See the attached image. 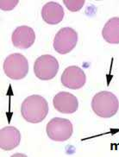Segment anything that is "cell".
I'll list each match as a JSON object with an SVG mask.
<instances>
[{
	"label": "cell",
	"instance_id": "1",
	"mask_svg": "<svg viewBox=\"0 0 119 157\" xmlns=\"http://www.w3.org/2000/svg\"><path fill=\"white\" fill-rule=\"evenodd\" d=\"M48 113V105L43 97L31 95L26 98L21 105L22 117L29 123L38 124L45 119Z\"/></svg>",
	"mask_w": 119,
	"mask_h": 157
},
{
	"label": "cell",
	"instance_id": "10",
	"mask_svg": "<svg viewBox=\"0 0 119 157\" xmlns=\"http://www.w3.org/2000/svg\"><path fill=\"white\" fill-rule=\"evenodd\" d=\"M21 134L19 130L13 126H7L0 130V148L9 151L17 148L20 144Z\"/></svg>",
	"mask_w": 119,
	"mask_h": 157
},
{
	"label": "cell",
	"instance_id": "9",
	"mask_svg": "<svg viewBox=\"0 0 119 157\" xmlns=\"http://www.w3.org/2000/svg\"><path fill=\"white\" fill-rule=\"evenodd\" d=\"M36 41V33L29 26L17 27L11 35V42L14 47L20 49H27L32 46Z\"/></svg>",
	"mask_w": 119,
	"mask_h": 157
},
{
	"label": "cell",
	"instance_id": "5",
	"mask_svg": "<svg viewBox=\"0 0 119 157\" xmlns=\"http://www.w3.org/2000/svg\"><path fill=\"white\" fill-rule=\"evenodd\" d=\"M59 62L54 56L44 55L37 58L34 64V73L41 80H50L56 76Z\"/></svg>",
	"mask_w": 119,
	"mask_h": 157
},
{
	"label": "cell",
	"instance_id": "13",
	"mask_svg": "<svg viewBox=\"0 0 119 157\" xmlns=\"http://www.w3.org/2000/svg\"><path fill=\"white\" fill-rule=\"evenodd\" d=\"M63 3L70 11L76 12L81 10L86 1L85 0H63Z\"/></svg>",
	"mask_w": 119,
	"mask_h": 157
},
{
	"label": "cell",
	"instance_id": "2",
	"mask_svg": "<svg viewBox=\"0 0 119 157\" xmlns=\"http://www.w3.org/2000/svg\"><path fill=\"white\" fill-rule=\"evenodd\" d=\"M92 109L97 116L103 118H110L118 111L119 101L112 93L102 91L92 98Z\"/></svg>",
	"mask_w": 119,
	"mask_h": 157
},
{
	"label": "cell",
	"instance_id": "6",
	"mask_svg": "<svg viewBox=\"0 0 119 157\" xmlns=\"http://www.w3.org/2000/svg\"><path fill=\"white\" fill-rule=\"evenodd\" d=\"M78 34L72 28L66 27L60 29L54 39V48L60 55L68 54L76 47Z\"/></svg>",
	"mask_w": 119,
	"mask_h": 157
},
{
	"label": "cell",
	"instance_id": "3",
	"mask_svg": "<svg viewBox=\"0 0 119 157\" xmlns=\"http://www.w3.org/2000/svg\"><path fill=\"white\" fill-rule=\"evenodd\" d=\"M5 75L14 80L22 79L28 74L29 62L22 54H12L5 58L4 61Z\"/></svg>",
	"mask_w": 119,
	"mask_h": 157
},
{
	"label": "cell",
	"instance_id": "7",
	"mask_svg": "<svg viewBox=\"0 0 119 157\" xmlns=\"http://www.w3.org/2000/svg\"><path fill=\"white\" fill-rule=\"evenodd\" d=\"M86 81V74L77 66H70L67 67L61 74V83L69 89H80L85 86Z\"/></svg>",
	"mask_w": 119,
	"mask_h": 157
},
{
	"label": "cell",
	"instance_id": "11",
	"mask_svg": "<svg viewBox=\"0 0 119 157\" xmlns=\"http://www.w3.org/2000/svg\"><path fill=\"white\" fill-rule=\"evenodd\" d=\"M41 17L44 22L48 24H58L63 20L64 17L63 7L55 1H50L42 7Z\"/></svg>",
	"mask_w": 119,
	"mask_h": 157
},
{
	"label": "cell",
	"instance_id": "8",
	"mask_svg": "<svg viewBox=\"0 0 119 157\" xmlns=\"http://www.w3.org/2000/svg\"><path fill=\"white\" fill-rule=\"evenodd\" d=\"M53 105L56 111L63 114H72L78 110L77 98L67 92L58 93L53 99Z\"/></svg>",
	"mask_w": 119,
	"mask_h": 157
},
{
	"label": "cell",
	"instance_id": "4",
	"mask_svg": "<svg viewBox=\"0 0 119 157\" xmlns=\"http://www.w3.org/2000/svg\"><path fill=\"white\" fill-rule=\"evenodd\" d=\"M46 132L51 140L55 142H65L73 135V124L68 119L55 117L48 123Z\"/></svg>",
	"mask_w": 119,
	"mask_h": 157
},
{
	"label": "cell",
	"instance_id": "12",
	"mask_svg": "<svg viewBox=\"0 0 119 157\" xmlns=\"http://www.w3.org/2000/svg\"><path fill=\"white\" fill-rule=\"evenodd\" d=\"M102 36L110 44L119 43V17H112L105 24Z\"/></svg>",
	"mask_w": 119,
	"mask_h": 157
},
{
	"label": "cell",
	"instance_id": "14",
	"mask_svg": "<svg viewBox=\"0 0 119 157\" xmlns=\"http://www.w3.org/2000/svg\"><path fill=\"white\" fill-rule=\"evenodd\" d=\"M19 3L18 0H1L0 1V8L2 10H11L17 6Z\"/></svg>",
	"mask_w": 119,
	"mask_h": 157
}]
</instances>
